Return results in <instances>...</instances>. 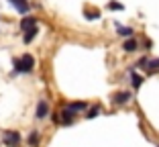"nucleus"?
I'll list each match as a JSON object with an SVG mask.
<instances>
[{"mask_svg": "<svg viewBox=\"0 0 159 147\" xmlns=\"http://www.w3.org/2000/svg\"><path fill=\"white\" fill-rule=\"evenodd\" d=\"M116 33L120 37H131L133 35V29L131 27H122V25H116Z\"/></svg>", "mask_w": 159, "mask_h": 147, "instance_id": "9b49d317", "label": "nucleus"}, {"mask_svg": "<svg viewBox=\"0 0 159 147\" xmlns=\"http://www.w3.org/2000/svg\"><path fill=\"white\" fill-rule=\"evenodd\" d=\"M98 114H100V106H94V108H90V110H88L86 119H96Z\"/></svg>", "mask_w": 159, "mask_h": 147, "instance_id": "4468645a", "label": "nucleus"}, {"mask_svg": "<svg viewBox=\"0 0 159 147\" xmlns=\"http://www.w3.org/2000/svg\"><path fill=\"white\" fill-rule=\"evenodd\" d=\"M47 114H49V102H47L45 98H41V100L37 102V110H35V117L41 121V119H45Z\"/></svg>", "mask_w": 159, "mask_h": 147, "instance_id": "7ed1b4c3", "label": "nucleus"}, {"mask_svg": "<svg viewBox=\"0 0 159 147\" xmlns=\"http://www.w3.org/2000/svg\"><path fill=\"white\" fill-rule=\"evenodd\" d=\"M20 31H29V29H33V27H37V19H35V16H23V19H20Z\"/></svg>", "mask_w": 159, "mask_h": 147, "instance_id": "423d86ee", "label": "nucleus"}, {"mask_svg": "<svg viewBox=\"0 0 159 147\" xmlns=\"http://www.w3.org/2000/svg\"><path fill=\"white\" fill-rule=\"evenodd\" d=\"M86 102H71V104H67V108L71 110V113H80V110H84L86 108Z\"/></svg>", "mask_w": 159, "mask_h": 147, "instance_id": "f8f14e48", "label": "nucleus"}, {"mask_svg": "<svg viewBox=\"0 0 159 147\" xmlns=\"http://www.w3.org/2000/svg\"><path fill=\"white\" fill-rule=\"evenodd\" d=\"M74 117H75V113H71L67 106H63L61 113H59V123L61 125H71V123H74Z\"/></svg>", "mask_w": 159, "mask_h": 147, "instance_id": "20e7f679", "label": "nucleus"}, {"mask_svg": "<svg viewBox=\"0 0 159 147\" xmlns=\"http://www.w3.org/2000/svg\"><path fill=\"white\" fill-rule=\"evenodd\" d=\"M108 8H110V10H125V6H122L120 2H110V4H108Z\"/></svg>", "mask_w": 159, "mask_h": 147, "instance_id": "2eb2a0df", "label": "nucleus"}, {"mask_svg": "<svg viewBox=\"0 0 159 147\" xmlns=\"http://www.w3.org/2000/svg\"><path fill=\"white\" fill-rule=\"evenodd\" d=\"M27 143L31 147H37L39 145V131H31V133H29V137H27Z\"/></svg>", "mask_w": 159, "mask_h": 147, "instance_id": "9d476101", "label": "nucleus"}, {"mask_svg": "<svg viewBox=\"0 0 159 147\" xmlns=\"http://www.w3.org/2000/svg\"><path fill=\"white\" fill-rule=\"evenodd\" d=\"M86 19L96 21V19H98V12H96V10H86Z\"/></svg>", "mask_w": 159, "mask_h": 147, "instance_id": "dca6fc26", "label": "nucleus"}, {"mask_svg": "<svg viewBox=\"0 0 159 147\" xmlns=\"http://www.w3.org/2000/svg\"><path fill=\"white\" fill-rule=\"evenodd\" d=\"M131 84H133V88H141V86H143V78H141V76H137L135 71H133V78H131Z\"/></svg>", "mask_w": 159, "mask_h": 147, "instance_id": "ddd939ff", "label": "nucleus"}, {"mask_svg": "<svg viewBox=\"0 0 159 147\" xmlns=\"http://www.w3.org/2000/svg\"><path fill=\"white\" fill-rule=\"evenodd\" d=\"M137 47H139V43H137V39H129V41H125V45H122V49H125L126 53H133V51H137Z\"/></svg>", "mask_w": 159, "mask_h": 147, "instance_id": "1a4fd4ad", "label": "nucleus"}, {"mask_svg": "<svg viewBox=\"0 0 159 147\" xmlns=\"http://www.w3.org/2000/svg\"><path fill=\"white\" fill-rule=\"evenodd\" d=\"M131 100V92H116L114 94V104H126Z\"/></svg>", "mask_w": 159, "mask_h": 147, "instance_id": "0eeeda50", "label": "nucleus"}, {"mask_svg": "<svg viewBox=\"0 0 159 147\" xmlns=\"http://www.w3.org/2000/svg\"><path fill=\"white\" fill-rule=\"evenodd\" d=\"M149 70H155V67H159V59H153V62H149Z\"/></svg>", "mask_w": 159, "mask_h": 147, "instance_id": "a211bd4d", "label": "nucleus"}, {"mask_svg": "<svg viewBox=\"0 0 159 147\" xmlns=\"http://www.w3.org/2000/svg\"><path fill=\"white\" fill-rule=\"evenodd\" d=\"M135 66H139V67H147V66H149V59H147V57H143V59H139Z\"/></svg>", "mask_w": 159, "mask_h": 147, "instance_id": "f3484780", "label": "nucleus"}, {"mask_svg": "<svg viewBox=\"0 0 159 147\" xmlns=\"http://www.w3.org/2000/svg\"><path fill=\"white\" fill-rule=\"evenodd\" d=\"M37 33H39V27H33V29H29V31H25V35H23V43H31L35 37H37Z\"/></svg>", "mask_w": 159, "mask_h": 147, "instance_id": "6e6552de", "label": "nucleus"}, {"mask_svg": "<svg viewBox=\"0 0 159 147\" xmlns=\"http://www.w3.org/2000/svg\"><path fill=\"white\" fill-rule=\"evenodd\" d=\"M8 2L16 8V12H20V14H27L29 10H31V4H29L27 0H8Z\"/></svg>", "mask_w": 159, "mask_h": 147, "instance_id": "39448f33", "label": "nucleus"}, {"mask_svg": "<svg viewBox=\"0 0 159 147\" xmlns=\"http://www.w3.org/2000/svg\"><path fill=\"white\" fill-rule=\"evenodd\" d=\"M51 121H53V123H59V113H55V114H53V117H51Z\"/></svg>", "mask_w": 159, "mask_h": 147, "instance_id": "6ab92c4d", "label": "nucleus"}, {"mask_svg": "<svg viewBox=\"0 0 159 147\" xmlns=\"http://www.w3.org/2000/svg\"><path fill=\"white\" fill-rule=\"evenodd\" d=\"M12 76L14 74H31V71L35 70V57L31 55V53H25V55L16 57L12 62Z\"/></svg>", "mask_w": 159, "mask_h": 147, "instance_id": "f257e3e1", "label": "nucleus"}, {"mask_svg": "<svg viewBox=\"0 0 159 147\" xmlns=\"http://www.w3.org/2000/svg\"><path fill=\"white\" fill-rule=\"evenodd\" d=\"M2 143H4L6 147H19L20 145V133L19 131H12V129L4 131V133H2Z\"/></svg>", "mask_w": 159, "mask_h": 147, "instance_id": "f03ea898", "label": "nucleus"}]
</instances>
